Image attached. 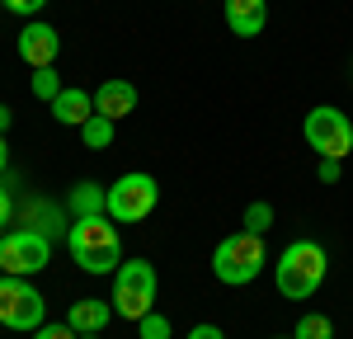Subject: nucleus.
I'll return each instance as SVG.
<instances>
[{"label":"nucleus","instance_id":"f257e3e1","mask_svg":"<svg viewBox=\"0 0 353 339\" xmlns=\"http://www.w3.org/2000/svg\"><path fill=\"white\" fill-rule=\"evenodd\" d=\"M66 250L76 259V269H85L90 278H104L123 264V236L113 217H81L66 231Z\"/></svg>","mask_w":353,"mask_h":339},{"label":"nucleus","instance_id":"f03ea898","mask_svg":"<svg viewBox=\"0 0 353 339\" xmlns=\"http://www.w3.org/2000/svg\"><path fill=\"white\" fill-rule=\"evenodd\" d=\"M325 274H330V254L325 245L316 240H292L288 250L278 254V292L288 302H306L325 287Z\"/></svg>","mask_w":353,"mask_h":339},{"label":"nucleus","instance_id":"7ed1b4c3","mask_svg":"<svg viewBox=\"0 0 353 339\" xmlns=\"http://www.w3.org/2000/svg\"><path fill=\"white\" fill-rule=\"evenodd\" d=\"M156 297H161V278H156L151 259H123L113 269V316L141 320L146 311H156Z\"/></svg>","mask_w":353,"mask_h":339},{"label":"nucleus","instance_id":"20e7f679","mask_svg":"<svg viewBox=\"0 0 353 339\" xmlns=\"http://www.w3.org/2000/svg\"><path fill=\"white\" fill-rule=\"evenodd\" d=\"M161 207V179L146 174V170H128L109 184V217L118 226H137L146 222L151 212Z\"/></svg>","mask_w":353,"mask_h":339},{"label":"nucleus","instance_id":"39448f33","mask_svg":"<svg viewBox=\"0 0 353 339\" xmlns=\"http://www.w3.org/2000/svg\"><path fill=\"white\" fill-rule=\"evenodd\" d=\"M212 274H217L226 287H245L264 274V236H250V231H236L226 236L217 250H212Z\"/></svg>","mask_w":353,"mask_h":339},{"label":"nucleus","instance_id":"423d86ee","mask_svg":"<svg viewBox=\"0 0 353 339\" xmlns=\"http://www.w3.org/2000/svg\"><path fill=\"white\" fill-rule=\"evenodd\" d=\"M301 132H306V146L316 156H325V161H344L353 151V123H349V113L334 109V104H316L306 113Z\"/></svg>","mask_w":353,"mask_h":339},{"label":"nucleus","instance_id":"0eeeda50","mask_svg":"<svg viewBox=\"0 0 353 339\" xmlns=\"http://www.w3.org/2000/svg\"><path fill=\"white\" fill-rule=\"evenodd\" d=\"M48 320V302L33 282L14 278V274H0V325L5 330H24L33 335L38 325Z\"/></svg>","mask_w":353,"mask_h":339},{"label":"nucleus","instance_id":"6e6552de","mask_svg":"<svg viewBox=\"0 0 353 339\" xmlns=\"http://www.w3.org/2000/svg\"><path fill=\"white\" fill-rule=\"evenodd\" d=\"M48 264H52V240H48V236L24 231V226H14V231L0 236V274L33 278V274H43Z\"/></svg>","mask_w":353,"mask_h":339},{"label":"nucleus","instance_id":"1a4fd4ad","mask_svg":"<svg viewBox=\"0 0 353 339\" xmlns=\"http://www.w3.org/2000/svg\"><path fill=\"white\" fill-rule=\"evenodd\" d=\"M14 226H24V231H38V236H48V240H66V231H71V212H66V203H52V198H28L14 207Z\"/></svg>","mask_w":353,"mask_h":339},{"label":"nucleus","instance_id":"9d476101","mask_svg":"<svg viewBox=\"0 0 353 339\" xmlns=\"http://www.w3.org/2000/svg\"><path fill=\"white\" fill-rule=\"evenodd\" d=\"M57 52H61V33H57L52 24L28 19V24L19 28V56H24L33 71H38V66H57Z\"/></svg>","mask_w":353,"mask_h":339},{"label":"nucleus","instance_id":"9b49d317","mask_svg":"<svg viewBox=\"0 0 353 339\" xmlns=\"http://www.w3.org/2000/svg\"><path fill=\"white\" fill-rule=\"evenodd\" d=\"M221 14H226V28L236 38H259L269 24V0H226Z\"/></svg>","mask_w":353,"mask_h":339},{"label":"nucleus","instance_id":"f8f14e48","mask_svg":"<svg viewBox=\"0 0 353 339\" xmlns=\"http://www.w3.org/2000/svg\"><path fill=\"white\" fill-rule=\"evenodd\" d=\"M109 320H113V302H99V297H81V302H71V311H66V325L76 335H104Z\"/></svg>","mask_w":353,"mask_h":339},{"label":"nucleus","instance_id":"ddd939ff","mask_svg":"<svg viewBox=\"0 0 353 339\" xmlns=\"http://www.w3.org/2000/svg\"><path fill=\"white\" fill-rule=\"evenodd\" d=\"M66 212H71V222H81V217H109V189H99L94 179L71 184V194H66Z\"/></svg>","mask_w":353,"mask_h":339},{"label":"nucleus","instance_id":"4468645a","mask_svg":"<svg viewBox=\"0 0 353 339\" xmlns=\"http://www.w3.org/2000/svg\"><path fill=\"white\" fill-rule=\"evenodd\" d=\"M137 109V85L132 81H104L94 90V113H104V118H128Z\"/></svg>","mask_w":353,"mask_h":339},{"label":"nucleus","instance_id":"2eb2a0df","mask_svg":"<svg viewBox=\"0 0 353 339\" xmlns=\"http://www.w3.org/2000/svg\"><path fill=\"white\" fill-rule=\"evenodd\" d=\"M90 113H94V94H90V90H61L52 99V118L66 123V127H81Z\"/></svg>","mask_w":353,"mask_h":339},{"label":"nucleus","instance_id":"dca6fc26","mask_svg":"<svg viewBox=\"0 0 353 339\" xmlns=\"http://www.w3.org/2000/svg\"><path fill=\"white\" fill-rule=\"evenodd\" d=\"M113 137H118V132H113V118H104V113H90L81 123V141L90 151H109Z\"/></svg>","mask_w":353,"mask_h":339},{"label":"nucleus","instance_id":"f3484780","mask_svg":"<svg viewBox=\"0 0 353 339\" xmlns=\"http://www.w3.org/2000/svg\"><path fill=\"white\" fill-rule=\"evenodd\" d=\"M292 339H334V320L321 316V311H311V316H301L292 325Z\"/></svg>","mask_w":353,"mask_h":339},{"label":"nucleus","instance_id":"a211bd4d","mask_svg":"<svg viewBox=\"0 0 353 339\" xmlns=\"http://www.w3.org/2000/svg\"><path fill=\"white\" fill-rule=\"evenodd\" d=\"M33 94H38V99H43V104H52L57 94H61V90H66V85H61V76H57V66H38V71H33Z\"/></svg>","mask_w":353,"mask_h":339},{"label":"nucleus","instance_id":"6ab92c4d","mask_svg":"<svg viewBox=\"0 0 353 339\" xmlns=\"http://www.w3.org/2000/svg\"><path fill=\"white\" fill-rule=\"evenodd\" d=\"M137 335H141V339H170V335H174V325H170L165 311H146V316L137 320Z\"/></svg>","mask_w":353,"mask_h":339},{"label":"nucleus","instance_id":"aec40b11","mask_svg":"<svg viewBox=\"0 0 353 339\" xmlns=\"http://www.w3.org/2000/svg\"><path fill=\"white\" fill-rule=\"evenodd\" d=\"M269 226H273V207H269V203H250V207H245L241 231H250V236H264Z\"/></svg>","mask_w":353,"mask_h":339},{"label":"nucleus","instance_id":"412c9836","mask_svg":"<svg viewBox=\"0 0 353 339\" xmlns=\"http://www.w3.org/2000/svg\"><path fill=\"white\" fill-rule=\"evenodd\" d=\"M28 339H81V335H76L66 320H43V325H38V330H33Z\"/></svg>","mask_w":353,"mask_h":339},{"label":"nucleus","instance_id":"4be33fe9","mask_svg":"<svg viewBox=\"0 0 353 339\" xmlns=\"http://www.w3.org/2000/svg\"><path fill=\"white\" fill-rule=\"evenodd\" d=\"M0 5H5L10 14H19V19H33V14H38L48 0H0Z\"/></svg>","mask_w":353,"mask_h":339},{"label":"nucleus","instance_id":"5701e85b","mask_svg":"<svg viewBox=\"0 0 353 339\" xmlns=\"http://www.w3.org/2000/svg\"><path fill=\"white\" fill-rule=\"evenodd\" d=\"M14 222V194H10V184H0V231Z\"/></svg>","mask_w":353,"mask_h":339},{"label":"nucleus","instance_id":"b1692460","mask_svg":"<svg viewBox=\"0 0 353 339\" xmlns=\"http://www.w3.org/2000/svg\"><path fill=\"white\" fill-rule=\"evenodd\" d=\"M184 339H226V335H221V325H212V320H203V325H193V330H189Z\"/></svg>","mask_w":353,"mask_h":339},{"label":"nucleus","instance_id":"393cba45","mask_svg":"<svg viewBox=\"0 0 353 339\" xmlns=\"http://www.w3.org/2000/svg\"><path fill=\"white\" fill-rule=\"evenodd\" d=\"M339 161H325V156H321V184H339Z\"/></svg>","mask_w":353,"mask_h":339},{"label":"nucleus","instance_id":"a878e982","mask_svg":"<svg viewBox=\"0 0 353 339\" xmlns=\"http://www.w3.org/2000/svg\"><path fill=\"white\" fill-rule=\"evenodd\" d=\"M10 170V146H5V132H0V174Z\"/></svg>","mask_w":353,"mask_h":339},{"label":"nucleus","instance_id":"bb28decb","mask_svg":"<svg viewBox=\"0 0 353 339\" xmlns=\"http://www.w3.org/2000/svg\"><path fill=\"white\" fill-rule=\"evenodd\" d=\"M10 123H14V113H10L5 104H0V132H10Z\"/></svg>","mask_w":353,"mask_h":339},{"label":"nucleus","instance_id":"cd10ccee","mask_svg":"<svg viewBox=\"0 0 353 339\" xmlns=\"http://www.w3.org/2000/svg\"><path fill=\"white\" fill-rule=\"evenodd\" d=\"M81 339H104V335H81Z\"/></svg>","mask_w":353,"mask_h":339},{"label":"nucleus","instance_id":"c85d7f7f","mask_svg":"<svg viewBox=\"0 0 353 339\" xmlns=\"http://www.w3.org/2000/svg\"><path fill=\"white\" fill-rule=\"evenodd\" d=\"M273 339H292V335H273Z\"/></svg>","mask_w":353,"mask_h":339}]
</instances>
